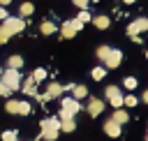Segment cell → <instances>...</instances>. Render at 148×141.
<instances>
[{
    "instance_id": "cell-16",
    "label": "cell",
    "mask_w": 148,
    "mask_h": 141,
    "mask_svg": "<svg viewBox=\"0 0 148 141\" xmlns=\"http://www.w3.org/2000/svg\"><path fill=\"white\" fill-rule=\"evenodd\" d=\"M111 120H116L118 125H123V123H127V120H130V113H127V111H123V109H116V111H113V116H111Z\"/></svg>"
},
{
    "instance_id": "cell-11",
    "label": "cell",
    "mask_w": 148,
    "mask_h": 141,
    "mask_svg": "<svg viewBox=\"0 0 148 141\" xmlns=\"http://www.w3.org/2000/svg\"><path fill=\"white\" fill-rule=\"evenodd\" d=\"M104 132H106L109 136H113V139H116V136H120V125H118L116 120H111V118H109V120L104 123Z\"/></svg>"
},
{
    "instance_id": "cell-30",
    "label": "cell",
    "mask_w": 148,
    "mask_h": 141,
    "mask_svg": "<svg viewBox=\"0 0 148 141\" xmlns=\"http://www.w3.org/2000/svg\"><path fill=\"white\" fill-rule=\"evenodd\" d=\"M136 102H139V99H136V97H134V95H127V97H125V102H123V104H125V106H136Z\"/></svg>"
},
{
    "instance_id": "cell-3",
    "label": "cell",
    "mask_w": 148,
    "mask_h": 141,
    "mask_svg": "<svg viewBox=\"0 0 148 141\" xmlns=\"http://www.w3.org/2000/svg\"><path fill=\"white\" fill-rule=\"evenodd\" d=\"M2 28H5L9 35H18V32L25 30V18H21V16H7V18L2 21Z\"/></svg>"
},
{
    "instance_id": "cell-19",
    "label": "cell",
    "mask_w": 148,
    "mask_h": 141,
    "mask_svg": "<svg viewBox=\"0 0 148 141\" xmlns=\"http://www.w3.org/2000/svg\"><path fill=\"white\" fill-rule=\"evenodd\" d=\"M109 53H111V46H106V44H102V46H97V51H95V55L104 62L106 58H109Z\"/></svg>"
},
{
    "instance_id": "cell-25",
    "label": "cell",
    "mask_w": 148,
    "mask_h": 141,
    "mask_svg": "<svg viewBox=\"0 0 148 141\" xmlns=\"http://www.w3.org/2000/svg\"><path fill=\"white\" fill-rule=\"evenodd\" d=\"M2 141H18V136H16V132L14 129H7V132H2V136H0Z\"/></svg>"
},
{
    "instance_id": "cell-40",
    "label": "cell",
    "mask_w": 148,
    "mask_h": 141,
    "mask_svg": "<svg viewBox=\"0 0 148 141\" xmlns=\"http://www.w3.org/2000/svg\"><path fill=\"white\" fill-rule=\"evenodd\" d=\"M146 141H148V134H146Z\"/></svg>"
},
{
    "instance_id": "cell-7",
    "label": "cell",
    "mask_w": 148,
    "mask_h": 141,
    "mask_svg": "<svg viewBox=\"0 0 148 141\" xmlns=\"http://www.w3.org/2000/svg\"><path fill=\"white\" fill-rule=\"evenodd\" d=\"M76 35V28H74V21L72 18H67V21H62V25H60V39H72Z\"/></svg>"
},
{
    "instance_id": "cell-21",
    "label": "cell",
    "mask_w": 148,
    "mask_h": 141,
    "mask_svg": "<svg viewBox=\"0 0 148 141\" xmlns=\"http://www.w3.org/2000/svg\"><path fill=\"white\" fill-rule=\"evenodd\" d=\"M74 129H76L74 118H72V120H60V132H74Z\"/></svg>"
},
{
    "instance_id": "cell-39",
    "label": "cell",
    "mask_w": 148,
    "mask_h": 141,
    "mask_svg": "<svg viewBox=\"0 0 148 141\" xmlns=\"http://www.w3.org/2000/svg\"><path fill=\"white\" fill-rule=\"evenodd\" d=\"M146 58H148V51H146Z\"/></svg>"
},
{
    "instance_id": "cell-22",
    "label": "cell",
    "mask_w": 148,
    "mask_h": 141,
    "mask_svg": "<svg viewBox=\"0 0 148 141\" xmlns=\"http://www.w3.org/2000/svg\"><path fill=\"white\" fill-rule=\"evenodd\" d=\"M30 76L35 79V83H39V81H44V79H46V69H44V67H37Z\"/></svg>"
},
{
    "instance_id": "cell-13",
    "label": "cell",
    "mask_w": 148,
    "mask_h": 141,
    "mask_svg": "<svg viewBox=\"0 0 148 141\" xmlns=\"http://www.w3.org/2000/svg\"><path fill=\"white\" fill-rule=\"evenodd\" d=\"M62 92H65V90H62V86H60V83H56V81H53V83H49V88H46V97H49V99L60 97Z\"/></svg>"
},
{
    "instance_id": "cell-27",
    "label": "cell",
    "mask_w": 148,
    "mask_h": 141,
    "mask_svg": "<svg viewBox=\"0 0 148 141\" xmlns=\"http://www.w3.org/2000/svg\"><path fill=\"white\" fill-rule=\"evenodd\" d=\"M30 113V104L28 102H18V116H28Z\"/></svg>"
},
{
    "instance_id": "cell-6",
    "label": "cell",
    "mask_w": 148,
    "mask_h": 141,
    "mask_svg": "<svg viewBox=\"0 0 148 141\" xmlns=\"http://www.w3.org/2000/svg\"><path fill=\"white\" fill-rule=\"evenodd\" d=\"M120 62H123V51H120V49H111L109 58L104 60V67H106V69H116Z\"/></svg>"
},
{
    "instance_id": "cell-8",
    "label": "cell",
    "mask_w": 148,
    "mask_h": 141,
    "mask_svg": "<svg viewBox=\"0 0 148 141\" xmlns=\"http://www.w3.org/2000/svg\"><path fill=\"white\" fill-rule=\"evenodd\" d=\"M60 104H62V109H65V111H69L72 116H76V113L81 111V104H79L74 97H62V102H60Z\"/></svg>"
},
{
    "instance_id": "cell-38",
    "label": "cell",
    "mask_w": 148,
    "mask_h": 141,
    "mask_svg": "<svg viewBox=\"0 0 148 141\" xmlns=\"http://www.w3.org/2000/svg\"><path fill=\"white\" fill-rule=\"evenodd\" d=\"M2 72H5V69H2V67H0V76H2Z\"/></svg>"
},
{
    "instance_id": "cell-37",
    "label": "cell",
    "mask_w": 148,
    "mask_h": 141,
    "mask_svg": "<svg viewBox=\"0 0 148 141\" xmlns=\"http://www.w3.org/2000/svg\"><path fill=\"white\" fill-rule=\"evenodd\" d=\"M123 2H125V5H132V2H136V0H123Z\"/></svg>"
},
{
    "instance_id": "cell-28",
    "label": "cell",
    "mask_w": 148,
    "mask_h": 141,
    "mask_svg": "<svg viewBox=\"0 0 148 141\" xmlns=\"http://www.w3.org/2000/svg\"><path fill=\"white\" fill-rule=\"evenodd\" d=\"M9 37H12V35H9V32L0 25V44H7V42H9Z\"/></svg>"
},
{
    "instance_id": "cell-26",
    "label": "cell",
    "mask_w": 148,
    "mask_h": 141,
    "mask_svg": "<svg viewBox=\"0 0 148 141\" xmlns=\"http://www.w3.org/2000/svg\"><path fill=\"white\" fill-rule=\"evenodd\" d=\"M123 86H125L127 90H134V88H136V79H134V76H125V81H123Z\"/></svg>"
},
{
    "instance_id": "cell-4",
    "label": "cell",
    "mask_w": 148,
    "mask_h": 141,
    "mask_svg": "<svg viewBox=\"0 0 148 141\" xmlns=\"http://www.w3.org/2000/svg\"><path fill=\"white\" fill-rule=\"evenodd\" d=\"M104 95H106V102H109L113 109H120V106H123V102H125V97H123V92H120V88H118V86H106Z\"/></svg>"
},
{
    "instance_id": "cell-5",
    "label": "cell",
    "mask_w": 148,
    "mask_h": 141,
    "mask_svg": "<svg viewBox=\"0 0 148 141\" xmlns=\"http://www.w3.org/2000/svg\"><path fill=\"white\" fill-rule=\"evenodd\" d=\"M141 30H148V18H134L130 25H127V35L134 39V37H139V32Z\"/></svg>"
},
{
    "instance_id": "cell-34",
    "label": "cell",
    "mask_w": 148,
    "mask_h": 141,
    "mask_svg": "<svg viewBox=\"0 0 148 141\" xmlns=\"http://www.w3.org/2000/svg\"><path fill=\"white\" fill-rule=\"evenodd\" d=\"M72 21H74V28H76V32H79V30H81V28H83V23H81V21H79V18H72Z\"/></svg>"
},
{
    "instance_id": "cell-33",
    "label": "cell",
    "mask_w": 148,
    "mask_h": 141,
    "mask_svg": "<svg viewBox=\"0 0 148 141\" xmlns=\"http://www.w3.org/2000/svg\"><path fill=\"white\" fill-rule=\"evenodd\" d=\"M9 14H7V7H0V21H5Z\"/></svg>"
},
{
    "instance_id": "cell-20",
    "label": "cell",
    "mask_w": 148,
    "mask_h": 141,
    "mask_svg": "<svg viewBox=\"0 0 148 141\" xmlns=\"http://www.w3.org/2000/svg\"><path fill=\"white\" fill-rule=\"evenodd\" d=\"M90 76H92L95 81H102V79L106 76V67H92V72H90Z\"/></svg>"
},
{
    "instance_id": "cell-29",
    "label": "cell",
    "mask_w": 148,
    "mask_h": 141,
    "mask_svg": "<svg viewBox=\"0 0 148 141\" xmlns=\"http://www.w3.org/2000/svg\"><path fill=\"white\" fill-rule=\"evenodd\" d=\"M76 7H79V12H83V9H88V5H90V0H72Z\"/></svg>"
},
{
    "instance_id": "cell-14",
    "label": "cell",
    "mask_w": 148,
    "mask_h": 141,
    "mask_svg": "<svg viewBox=\"0 0 148 141\" xmlns=\"http://www.w3.org/2000/svg\"><path fill=\"white\" fill-rule=\"evenodd\" d=\"M21 67H23V58H21V55H9V58H7V69L21 72Z\"/></svg>"
},
{
    "instance_id": "cell-35",
    "label": "cell",
    "mask_w": 148,
    "mask_h": 141,
    "mask_svg": "<svg viewBox=\"0 0 148 141\" xmlns=\"http://www.w3.org/2000/svg\"><path fill=\"white\" fill-rule=\"evenodd\" d=\"M9 2H12V0H0V7H7Z\"/></svg>"
},
{
    "instance_id": "cell-2",
    "label": "cell",
    "mask_w": 148,
    "mask_h": 141,
    "mask_svg": "<svg viewBox=\"0 0 148 141\" xmlns=\"http://www.w3.org/2000/svg\"><path fill=\"white\" fill-rule=\"evenodd\" d=\"M0 81L14 92V90H18L21 86H23V81H21V74L16 72V69H5L2 72V76H0Z\"/></svg>"
},
{
    "instance_id": "cell-32",
    "label": "cell",
    "mask_w": 148,
    "mask_h": 141,
    "mask_svg": "<svg viewBox=\"0 0 148 141\" xmlns=\"http://www.w3.org/2000/svg\"><path fill=\"white\" fill-rule=\"evenodd\" d=\"M9 95H12V90H9V88L0 81V97H9Z\"/></svg>"
},
{
    "instance_id": "cell-10",
    "label": "cell",
    "mask_w": 148,
    "mask_h": 141,
    "mask_svg": "<svg viewBox=\"0 0 148 141\" xmlns=\"http://www.w3.org/2000/svg\"><path fill=\"white\" fill-rule=\"evenodd\" d=\"M95 28H99V30H106L109 25H111V18L109 16H104V14H97V16H92V21H90Z\"/></svg>"
},
{
    "instance_id": "cell-31",
    "label": "cell",
    "mask_w": 148,
    "mask_h": 141,
    "mask_svg": "<svg viewBox=\"0 0 148 141\" xmlns=\"http://www.w3.org/2000/svg\"><path fill=\"white\" fill-rule=\"evenodd\" d=\"M74 116L69 113V111H65V109H60V113H58V120H72Z\"/></svg>"
},
{
    "instance_id": "cell-17",
    "label": "cell",
    "mask_w": 148,
    "mask_h": 141,
    "mask_svg": "<svg viewBox=\"0 0 148 141\" xmlns=\"http://www.w3.org/2000/svg\"><path fill=\"white\" fill-rule=\"evenodd\" d=\"M72 92H74V99L79 102V99H83V97H88V88L86 86H81V83H76L74 88H72Z\"/></svg>"
},
{
    "instance_id": "cell-15",
    "label": "cell",
    "mask_w": 148,
    "mask_h": 141,
    "mask_svg": "<svg viewBox=\"0 0 148 141\" xmlns=\"http://www.w3.org/2000/svg\"><path fill=\"white\" fill-rule=\"evenodd\" d=\"M35 12V5L30 2V0H25V2H21V7H18V16L21 18H25V16H30Z\"/></svg>"
},
{
    "instance_id": "cell-24",
    "label": "cell",
    "mask_w": 148,
    "mask_h": 141,
    "mask_svg": "<svg viewBox=\"0 0 148 141\" xmlns=\"http://www.w3.org/2000/svg\"><path fill=\"white\" fill-rule=\"evenodd\" d=\"M74 18H79L81 23H90V21H92V16H90V12H88V9H83V12H79V14L74 16Z\"/></svg>"
},
{
    "instance_id": "cell-1",
    "label": "cell",
    "mask_w": 148,
    "mask_h": 141,
    "mask_svg": "<svg viewBox=\"0 0 148 141\" xmlns=\"http://www.w3.org/2000/svg\"><path fill=\"white\" fill-rule=\"evenodd\" d=\"M39 127H42L39 139H44V141H56L58 134H60V120L58 118H44L39 123Z\"/></svg>"
},
{
    "instance_id": "cell-18",
    "label": "cell",
    "mask_w": 148,
    "mask_h": 141,
    "mask_svg": "<svg viewBox=\"0 0 148 141\" xmlns=\"http://www.w3.org/2000/svg\"><path fill=\"white\" fill-rule=\"evenodd\" d=\"M39 32H42V35H53V32H56V23H53V21H44V23L39 25Z\"/></svg>"
},
{
    "instance_id": "cell-12",
    "label": "cell",
    "mask_w": 148,
    "mask_h": 141,
    "mask_svg": "<svg viewBox=\"0 0 148 141\" xmlns=\"http://www.w3.org/2000/svg\"><path fill=\"white\" fill-rule=\"evenodd\" d=\"M21 88H23V92H25V95H30V97H37V95H39V92H37V88H35V79H32V76H28V79L23 81V86H21Z\"/></svg>"
},
{
    "instance_id": "cell-36",
    "label": "cell",
    "mask_w": 148,
    "mask_h": 141,
    "mask_svg": "<svg viewBox=\"0 0 148 141\" xmlns=\"http://www.w3.org/2000/svg\"><path fill=\"white\" fill-rule=\"evenodd\" d=\"M141 99H143V102H146V104H148V90H146V92H143V95H141Z\"/></svg>"
},
{
    "instance_id": "cell-23",
    "label": "cell",
    "mask_w": 148,
    "mask_h": 141,
    "mask_svg": "<svg viewBox=\"0 0 148 141\" xmlns=\"http://www.w3.org/2000/svg\"><path fill=\"white\" fill-rule=\"evenodd\" d=\"M5 111H7V113H18V99H7Z\"/></svg>"
},
{
    "instance_id": "cell-9",
    "label": "cell",
    "mask_w": 148,
    "mask_h": 141,
    "mask_svg": "<svg viewBox=\"0 0 148 141\" xmlns=\"http://www.w3.org/2000/svg\"><path fill=\"white\" fill-rule=\"evenodd\" d=\"M102 111H104V102H102V99H97V97H92V99L88 102V113H90L92 118H97Z\"/></svg>"
}]
</instances>
